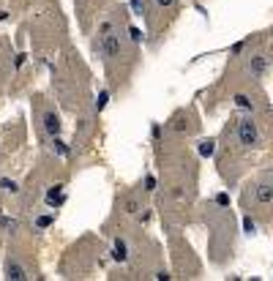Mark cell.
<instances>
[{
  "mask_svg": "<svg viewBox=\"0 0 273 281\" xmlns=\"http://www.w3.org/2000/svg\"><path fill=\"white\" fill-rule=\"evenodd\" d=\"M44 128L49 134H60V118H57L55 112H46L44 115Z\"/></svg>",
  "mask_w": 273,
  "mask_h": 281,
  "instance_id": "cell-2",
  "label": "cell"
},
{
  "mask_svg": "<svg viewBox=\"0 0 273 281\" xmlns=\"http://www.w3.org/2000/svg\"><path fill=\"white\" fill-rule=\"evenodd\" d=\"M235 137H238V145H241V148H246V150L260 148V142H263V137H260V126H257V120H254V118L238 120Z\"/></svg>",
  "mask_w": 273,
  "mask_h": 281,
  "instance_id": "cell-1",
  "label": "cell"
}]
</instances>
